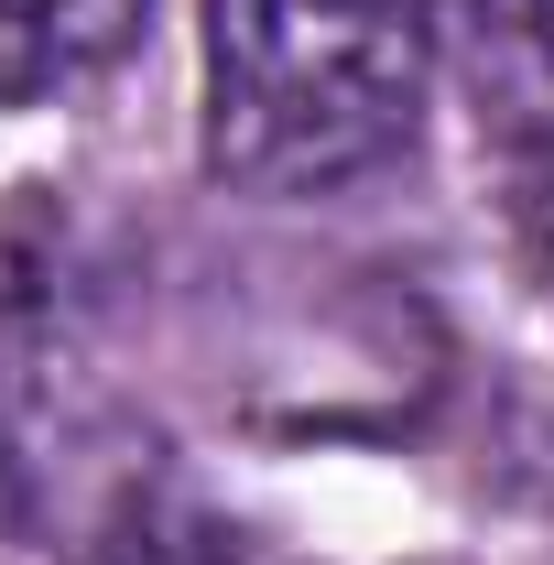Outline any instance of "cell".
Instances as JSON below:
<instances>
[{"instance_id":"1","label":"cell","mask_w":554,"mask_h":565,"mask_svg":"<svg viewBox=\"0 0 554 565\" xmlns=\"http://www.w3.org/2000/svg\"><path fill=\"white\" fill-rule=\"evenodd\" d=\"M424 109L403 0H207V163L251 196H327L392 163Z\"/></svg>"},{"instance_id":"2","label":"cell","mask_w":554,"mask_h":565,"mask_svg":"<svg viewBox=\"0 0 554 565\" xmlns=\"http://www.w3.org/2000/svg\"><path fill=\"white\" fill-rule=\"evenodd\" d=\"M424 44L489 152H554V0H424Z\"/></svg>"},{"instance_id":"3","label":"cell","mask_w":554,"mask_h":565,"mask_svg":"<svg viewBox=\"0 0 554 565\" xmlns=\"http://www.w3.org/2000/svg\"><path fill=\"white\" fill-rule=\"evenodd\" d=\"M141 0H0V109L55 98L131 44Z\"/></svg>"},{"instance_id":"4","label":"cell","mask_w":554,"mask_h":565,"mask_svg":"<svg viewBox=\"0 0 554 565\" xmlns=\"http://www.w3.org/2000/svg\"><path fill=\"white\" fill-rule=\"evenodd\" d=\"M87 565H217V533L185 500H120L109 533L87 544Z\"/></svg>"},{"instance_id":"5","label":"cell","mask_w":554,"mask_h":565,"mask_svg":"<svg viewBox=\"0 0 554 565\" xmlns=\"http://www.w3.org/2000/svg\"><path fill=\"white\" fill-rule=\"evenodd\" d=\"M522 228H533V262L554 273V152L522 163Z\"/></svg>"}]
</instances>
